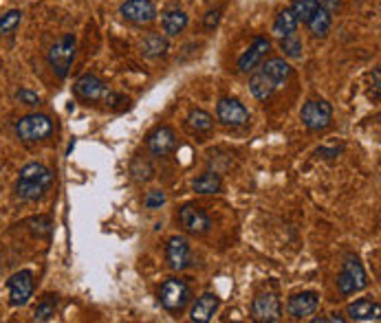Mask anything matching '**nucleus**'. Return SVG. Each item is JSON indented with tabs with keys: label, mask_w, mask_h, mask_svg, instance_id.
<instances>
[{
	"label": "nucleus",
	"mask_w": 381,
	"mask_h": 323,
	"mask_svg": "<svg viewBox=\"0 0 381 323\" xmlns=\"http://www.w3.org/2000/svg\"><path fill=\"white\" fill-rule=\"evenodd\" d=\"M174 145H176L174 130L167 126H159L148 136V150L150 154H155V157H167V154L174 150Z\"/></svg>",
	"instance_id": "nucleus-15"
},
{
	"label": "nucleus",
	"mask_w": 381,
	"mask_h": 323,
	"mask_svg": "<svg viewBox=\"0 0 381 323\" xmlns=\"http://www.w3.org/2000/svg\"><path fill=\"white\" fill-rule=\"evenodd\" d=\"M313 321L315 323H326V321H331V323H344V317H317Z\"/></svg>",
	"instance_id": "nucleus-36"
},
{
	"label": "nucleus",
	"mask_w": 381,
	"mask_h": 323,
	"mask_svg": "<svg viewBox=\"0 0 381 323\" xmlns=\"http://www.w3.org/2000/svg\"><path fill=\"white\" fill-rule=\"evenodd\" d=\"M51 132H53V121H51V117L40 115V113L25 115L16 123V134H18L20 141H25V143L42 141V138H47Z\"/></svg>",
	"instance_id": "nucleus-3"
},
{
	"label": "nucleus",
	"mask_w": 381,
	"mask_h": 323,
	"mask_svg": "<svg viewBox=\"0 0 381 323\" xmlns=\"http://www.w3.org/2000/svg\"><path fill=\"white\" fill-rule=\"evenodd\" d=\"M338 286L342 295H355L368 286V275L355 257H348L338 275Z\"/></svg>",
	"instance_id": "nucleus-5"
},
{
	"label": "nucleus",
	"mask_w": 381,
	"mask_h": 323,
	"mask_svg": "<svg viewBox=\"0 0 381 323\" xmlns=\"http://www.w3.org/2000/svg\"><path fill=\"white\" fill-rule=\"evenodd\" d=\"M55 308H57V297L55 295H47L36 308V313H34V319L36 321H49L53 319L55 315Z\"/></svg>",
	"instance_id": "nucleus-28"
},
{
	"label": "nucleus",
	"mask_w": 381,
	"mask_h": 323,
	"mask_svg": "<svg viewBox=\"0 0 381 323\" xmlns=\"http://www.w3.org/2000/svg\"><path fill=\"white\" fill-rule=\"evenodd\" d=\"M16 99H18L20 103H25V106H40V101H42L38 92L29 90V88H20V90L16 92Z\"/></svg>",
	"instance_id": "nucleus-32"
},
{
	"label": "nucleus",
	"mask_w": 381,
	"mask_h": 323,
	"mask_svg": "<svg viewBox=\"0 0 381 323\" xmlns=\"http://www.w3.org/2000/svg\"><path fill=\"white\" fill-rule=\"evenodd\" d=\"M75 95L84 101H97L106 95V84L99 80L97 75L86 73L82 75L78 82H75Z\"/></svg>",
	"instance_id": "nucleus-16"
},
{
	"label": "nucleus",
	"mask_w": 381,
	"mask_h": 323,
	"mask_svg": "<svg viewBox=\"0 0 381 323\" xmlns=\"http://www.w3.org/2000/svg\"><path fill=\"white\" fill-rule=\"evenodd\" d=\"M22 20V11L20 9H11L7 11L3 18H0V38L3 36H9L11 31H16V27L20 24Z\"/></svg>",
	"instance_id": "nucleus-30"
},
{
	"label": "nucleus",
	"mask_w": 381,
	"mask_h": 323,
	"mask_svg": "<svg viewBox=\"0 0 381 323\" xmlns=\"http://www.w3.org/2000/svg\"><path fill=\"white\" fill-rule=\"evenodd\" d=\"M319 3V7H324L328 13H335L340 9V5H342V0H317Z\"/></svg>",
	"instance_id": "nucleus-35"
},
{
	"label": "nucleus",
	"mask_w": 381,
	"mask_h": 323,
	"mask_svg": "<svg viewBox=\"0 0 381 323\" xmlns=\"http://www.w3.org/2000/svg\"><path fill=\"white\" fill-rule=\"evenodd\" d=\"M53 172L42 163H29L20 169L16 182V196L20 200H38L44 192L51 187Z\"/></svg>",
	"instance_id": "nucleus-1"
},
{
	"label": "nucleus",
	"mask_w": 381,
	"mask_h": 323,
	"mask_svg": "<svg viewBox=\"0 0 381 323\" xmlns=\"http://www.w3.org/2000/svg\"><path fill=\"white\" fill-rule=\"evenodd\" d=\"M216 115H219L221 123H225V126H232V128H240V126H247V123H249L247 108L242 106L238 99H232V97H225V99L219 101Z\"/></svg>",
	"instance_id": "nucleus-10"
},
{
	"label": "nucleus",
	"mask_w": 381,
	"mask_h": 323,
	"mask_svg": "<svg viewBox=\"0 0 381 323\" xmlns=\"http://www.w3.org/2000/svg\"><path fill=\"white\" fill-rule=\"evenodd\" d=\"M7 288H9V303L13 308L25 306L34 295V273L27 268L13 273L7 280Z\"/></svg>",
	"instance_id": "nucleus-7"
},
{
	"label": "nucleus",
	"mask_w": 381,
	"mask_h": 323,
	"mask_svg": "<svg viewBox=\"0 0 381 323\" xmlns=\"http://www.w3.org/2000/svg\"><path fill=\"white\" fill-rule=\"evenodd\" d=\"M223 187V180L216 172H205L192 182V189L196 194H219Z\"/></svg>",
	"instance_id": "nucleus-25"
},
{
	"label": "nucleus",
	"mask_w": 381,
	"mask_h": 323,
	"mask_svg": "<svg viewBox=\"0 0 381 323\" xmlns=\"http://www.w3.org/2000/svg\"><path fill=\"white\" fill-rule=\"evenodd\" d=\"M179 224L192 236H203L212 227L207 213L196 205H186V207L179 209Z\"/></svg>",
	"instance_id": "nucleus-11"
},
{
	"label": "nucleus",
	"mask_w": 381,
	"mask_h": 323,
	"mask_svg": "<svg viewBox=\"0 0 381 323\" xmlns=\"http://www.w3.org/2000/svg\"><path fill=\"white\" fill-rule=\"evenodd\" d=\"M298 18H296V13L291 11V7L289 9H282L278 13V18L276 22H273V36H278V38H284L289 34H296L298 31Z\"/></svg>",
	"instance_id": "nucleus-22"
},
{
	"label": "nucleus",
	"mask_w": 381,
	"mask_h": 323,
	"mask_svg": "<svg viewBox=\"0 0 381 323\" xmlns=\"http://www.w3.org/2000/svg\"><path fill=\"white\" fill-rule=\"evenodd\" d=\"M319 306V295L317 292H300V295H293L286 303V310L293 319H309L311 315H315Z\"/></svg>",
	"instance_id": "nucleus-14"
},
{
	"label": "nucleus",
	"mask_w": 381,
	"mask_h": 323,
	"mask_svg": "<svg viewBox=\"0 0 381 323\" xmlns=\"http://www.w3.org/2000/svg\"><path fill=\"white\" fill-rule=\"evenodd\" d=\"M119 13L124 15V20L139 27L152 24L157 20V9L152 5V0H126V3L119 7Z\"/></svg>",
	"instance_id": "nucleus-8"
},
{
	"label": "nucleus",
	"mask_w": 381,
	"mask_h": 323,
	"mask_svg": "<svg viewBox=\"0 0 381 323\" xmlns=\"http://www.w3.org/2000/svg\"><path fill=\"white\" fill-rule=\"evenodd\" d=\"M300 119L304 123V128H309L313 132L324 130V128L331 126V121H333V106L328 101H324V99L307 101L302 106Z\"/></svg>",
	"instance_id": "nucleus-6"
},
{
	"label": "nucleus",
	"mask_w": 381,
	"mask_h": 323,
	"mask_svg": "<svg viewBox=\"0 0 381 323\" xmlns=\"http://www.w3.org/2000/svg\"><path fill=\"white\" fill-rule=\"evenodd\" d=\"M261 71L263 73H267L273 82H276V86L278 88H282L286 82H289V77L293 75V69H291V64H289L286 59H282V57H271V59H267L265 64L261 66Z\"/></svg>",
	"instance_id": "nucleus-20"
},
{
	"label": "nucleus",
	"mask_w": 381,
	"mask_h": 323,
	"mask_svg": "<svg viewBox=\"0 0 381 323\" xmlns=\"http://www.w3.org/2000/svg\"><path fill=\"white\" fill-rule=\"evenodd\" d=\"M188 123L194 132H209L212 128H214V119H212V115H207L205 110H199V108L190 110Z\"/></svg>",
	"instance_id": "nucleus-26"
},
{
	"label": "nucleus",
	"mask_w": 381,
	"mask_h": 323,
	"mask_svg": "<svg viewBox=\"0 0 381 323\" xmlns=\"http://www.w3.org/2000/svg\"><path fill=\"white\" fill-rule=\"evenodd\" d=\"M190 286L183 280H165L159 290V301L167 313H181L190 303Z\"/></svg>",
	"instance_id": "nucleus-4"
},
{
	"label": "nucleus",
	"mask_w": 381,
	"mask_h": 323,
	"mask_svg": "<svg viewBox=\"0 0 381 323\" xmlns=\"http://www.w3.org/2000/svg\"><path fill=\"white\" fill-rule=\"evenodd\" d=\"M0 69H3V64H0Z\"/></svg>",
	"instance_id": "nucleus-37"
},
{
	"label": "nucleus",
	"mask_w": 381,
	"mask_h": 323,
	"mask_svg": "<svg viewBox=\"0 0 381 323\" xmlns=\"http://www.w3.org/2000/svg\"><path fill=\"white\" fill-rule=\"evenodd\" d=\"M165 259L170 264L172 271H183L192 264V251H190V242L183 236H174L167 240L165 244Z\"/></svg>",
	"instance_id": "nucleus-12"
},
{
	"label": "nucleus",
	"mask_w": 381,
	"mask_h": 323,
	"mask_svg": "<svg viewBox=\"0 0 381 323\" xmlns=\"http://www.w3.org/2000/svg\"><path fill=\"white\" fill-rule=\"evenodd\" d=\"M319 9V3L317 0H293L291 3V11L296 13L298 22H304L307 24L311 20V15Z\"/></svg>",
	"instance_id": "nucleus-27"
},
{
	"label": "nucleus",
	"mask_w": 381,
	"mask_h": 323,
	"mask_svg": "<svg viewBox=\"0 0 381 323\" xmlns=\"http://www.w3.org/2000/svg\"><path fill=\"white\" fill-rule=\"evenodd\" d=\"M75 46H78V40H75L73 34H64L60 38L47 53V62L49 66L53 69V73L60 77V80H64L71 71V64L75 59Z\"/></svg>",
	"instance_id": "nucleus-2"
},
{
	"label": "nucleus",
	"mask_w": 381,
	"mask_h": 323,
	"mask_svg": "<svg viewBox=\"0 0 381 323\" xmlns=\"http://www.w3.org/2000/svg\"><path fill=\"white\" fill-rule=\"evenodd\" d=\"M190 18H188V13L186 11H181V9H167L163 15H161V24H163V31H165V36H179L186 31Z\"/></svg>",
	"instance_id": "nucleus-21"
},
{
	"label": "nucleus",
	"mask_w": 381,
	"mask_h": 323,
	"mask_svg": "<svg viewBox=\"0 0 381 323\" xmlns=\"http://www.w3.org/2000/svg\"><path fill=\"white\" fill-rule=\"evenodd\" d=\"M348 317L353 321H379L381 319V306L370 299H357L346 308Z\"/></svg>",
	"instance_id": "nucleus-18"
},
{
	"label": "nucleus",
	"mask_w": 381,
	"mask_h": 323,
	"mask_svg": "<svg viewBox=\"0 0 381 323\" xmlns=\"http://www.w3.org/2000/svg\"><path fill=\"white\" fill-rule=\"evenodd\" d=\"M167 49H170V44H167V38H163L161 34H150L141 42V53L146 57H161L167 53Z\"/></svg>",
	"instance_id": "nucleus-24"
},
{
	"label": "nucleus",
	"mask_w": 381,
	"mask_h": 323,
	"mask_svg": "<svg viewBox=\"0 0 381 323\" xmlns=\"http://www.w3.org/2000/svg\"><path fill=\"white\" fill-rule=\"evenodd\" d=\"M249 90H251V95H254L256 99L265 101V99H269V97L273 95V92L278 90V86H276V82H273L267 73H263L261 69H256V71H251Z\"/></svg>",
	"instance_id": "nucleus-19"
},
{
	"label": "nucleus",
	"mask_w": 381,
	"mask_h": 323,
	"mask_svg": "<svg viewBox=\"0 0 381 323\" xmlns=\"http://www.w3.org/2000/svg\"><path fill=\"white\" fill-rule=\"evenodd\" d=\"M331 24H333V13H328L324 7H319L313 15L311 20L307 22L309 31L315 36V38H324L328 31H331Z\"/></svg>",
	"instance_id": "nucleus-23"
},
{
	"label": "nucleus",
	"mask_w": 381,
	"mask_h": 323,
	"mask_svg": "<svg viewBox=\"0 0 381 323\" xmlns=\"http://www.w3.org/2000/svg\"><path fill=\"white\" fill-rule=\"evenodd\" d=\"M132 174L137 180H150L152 176H155V169H152V165L144 159H137L132 163Z\"/></svg>",
	"instance_id": "nucleus-31"
},
{
	"label": "nucleus",
	"mask_w": 381,
	"mask_h": 323,
	"mask_svg": "<svg viewBox=\"0 0 381 323\" xmlns=\"http://www.w3.org/2000/svg\"><path fill=\"white\" fill-rule=\"evenodd\" d=\"M221 13H223V9H221V7H219V9H212V11H207V13H205L203 24H205V29H207V31H212V29H216V27H219V22H221Z\"/></svg>",
	"instance_id": "nucleus-34"
},
{
	"label": "nucleus",
	"mask_w": 381,
	"mask_h": 323,
	"mask_svg": "<svg viewBox=\"0 0 381 323\" xmlns=\"http://www.w3.org/2000/svg\"><path fill=\"white\" fill-rule=\"evenodd\" d=\"M251 317L261 323L280 321V317H282L280 299L273 295V292H263V295H258L251 303Z\"/></svg>",
	"instance_id": "nucleus-9"
},
{
	"label": "nucleus",
	"mask_w": 381,
	"mask_h": 323,
	"mask_svg": "<svg viewBox=\"0 0 381 323\" xmlns=\"http://www.w3.org/2000/svg\"><path fill=\"white\" fill-rule=\"evenodd\" d=\"M219 306H221V299L214 295V292H205V295H201L194 301L192 310H190V319L194 323H207V321H212V317L216 315Z\"/></svg>",
	"instance_id": "nucleus-17"
},
{
	"label": "nucleus",
	"mask_w": 381,
	"mask_h": 323,
	"mask_svg": "<svg viewBox=\"0 0 381 323\" xmlns=\"http://www.w3.org/2000/svg\"><path fill=\"white\" fill-rule=\"evenodd\" d=\"M144 203H146L148 209H159V207L165 203V194H163V192H150V194L146 196Z\"/></svg>",
	"instance_id": "nucleus-33"
},
{
	"label": "nucleus",
	"mask_w": 381,
	"mask_h": 323,
	"mask_svg": "<svg viewBox=\"0 0 381 323\" xmlns=\"http://www.w3.org/2000/svg\"><path fill=\"white\" fill-rule=\"evenodd\" d=\"M280 49L284 51L286 57L298 59V57H302V40L298 38V34H289V36L280 38Z\"/></svg>",
	"instance_id": "nucleus-29"
},
{
	"label": "nucleus",
	"mask_w": 381,
	"mask_h": 323,
	"mask_svg": "<svg viewBox=\"0 0 381 323\" xmlns=\"http://www.w3.org/2000/svg\"><path fill=\"white\" fill-rule=\"evenodd\" d=\"M269 49H271V42H269L265 36L254 38V42H251L249 49L238 57V69H240L242 73H251V71H256L258 64H263V59H265V55L269 53Z\"/></svg>",
	"instance_id": "nucleus-13"
}]
</instances>
